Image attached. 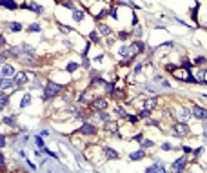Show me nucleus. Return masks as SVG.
<instances>
[{"instance_id": "1", "label": "nucleus", "mask_w": 207, "mask_h": 173, "mask_svg": "<svg viewBox=\"0 0 207 173\" xmlns=\"http://www.w3.org/2000/svg\"><path fill=\"white\" fill-rule=\"evenodd\" d=\"M62 93V86L60 84H55V82H47L46 84V89H44V99H53L55 95Z\"/></svg>"}, {"instance_id": "2", "label": "nucleus", "mask_w": 207, "mask_h": 173, "mask_svg": "<svg viewBox=\"0 0 207 173\" xmlns=\"http://www.w3.org/2000/svg\"><path fill=\"white\" fill-rule=\"evenodd\" d=\"M191 115L195 117V119H198V120H205L207 119V109L200 108V106H193L191 108Z\"/></svg>"}, {"instance_id": "3", "label": "nucleus", "mask_w": 207, "mask_h": 173, "mask_svg": "<svg viewBox=\"0 0 207 173\" xmlns=\"http://www.w3.org/2000/svg\"><path fill=\"white\" fill-rule=\"evenodd\" d=\"M175 131H176V135H180V137L189 135V128H187V124H184V122H178L175 126Z\"/></svg>"}, {"instance_id": "4", "label": "nucleus", "mask_w": 207, "mask_h": 173, "mask_svg": "<svg viewBox=\"0 0 207 173\" xmlns=\"http://www.w3.org/2000/svg\"><path fill=\"white\" fill-rule=\"evenodd\" d=\"M185 166H187V157H180L178 160H175V164H173V170H175V171H182Z\"/></svg>"}, {"instance_id": "5", "label": "nucleus", "mask_w": 207, "mask_h": 173, "mask_svg": "<svg viewBox=\"0 0 207 173\" xmlns=\"http://www.w3.org/2000/svg\"><path fill=\"white\" fill-rule=\"evenodd\" d=\"M187 75H191L187 67H184V69H176V71H175V77H176L178 80H184V82L187 80Z\"/></svg>"}, {"instance_id": "6", "label": "nucleus", "mask_w": 207, "mask_h": 173, "mask_svg": "<svg viewBox=\"0 0 207 173\" xmlns=\"http://www.w3.org/2000/svg\"><path fill=\"white\" fill-rule=\"evenodd\" d=\"M147 173H155V171H160V173H164L165 171V166L162 164V162H155L153 166H149V168L146 170Z\"/></svg>"}, {"instance_id": "7", "label": "nucleus", "mask_w": 207, "mask_h": 173, "mask_svg": "<svg viewBox=\"0 0 207 173\" xmlns=\"http://www.w3.org/2000/svg\"><path fill=\"white\" fill-rule=\"evenodd\" d=\"M2 77H6V79H11V77H15V69H13V66L6 64V66L2 67Z\"/></svg>"}, {"instance_id": "8", "label": "nucleus", "mask_w": 207, "mask_h": 173, "mask_svg": "<svg viewBox=\"0 0 207 173\" xmlns=\"http://www.w3.org/2000/svg\"><path fill=\"white\" fill-rule=\"evenodd\" d=\"M80 133H84V135H95L96 133V128L91 126V124H84V126L80 128Z\"/></svg>"}, {"instance_id": "9", "label": "nucleus", "mask_w": 207, "mask_h": 173, "mask_svg": "<svg viewBox=\"0 0 207 173\" xmlns=\"http://www.w3.org/2000/svg\"><path fill=\"white\" fill-rule=\"evenodd\" d=\"M93 108L98 109V111H102V109L107 108V100H106V99H96V100L93 102Z\"/></svg>"}, {"instance_id": "10", "label": "nucleus", "mask_w": 207, "mask_h": 173, "mask_svg": "<svg viewBox=\"0 0 207 173\" xmlns=\"http://www.w3.org/2000/svg\"><path fill=\"white\" fill-rule=\"evenodd\" d=\"M146 49V46H144L142 42H135V44H131V55H136V53H140Z\"/></svg>"}, {"instance_id": "11", "label": "nucleus", "mask_w": 207, "mask_h": 173, "mask_svg": "<svg viewBox=\"0 0 207 173\" xmlns=\"http://www.w3.org/2000/svg\"><path fill=\"white\" fill-rule=\"evenodd\" d=\"M0 6L2 8H8V9H17L18 4H15L13 0H0Z\"/></svg>"}, {"instance_id": "12", "label": "nucleus", "mask_w": 207, "mask_h": 173, "mask_svg": "<svg viewBox=\"0 0 207 173\" xmlns=\"http://www.w3.org/2000/svg\"><path fill=\"white\" fill-rule=\"evenodd\" d=\"M0 84H2V89H11L13 86L17 84L15 80H9V79H6V77H2V82H0Z\"/></svg>"}, {"instance_id": "13", "label": "nucleus", "mask_w": 207, "mask_h": 173, "mask_svg": "<svg viewBox=\"0 0 207 173\" xmlns=\"http://www.w3.org/2000/svg\"><path fill=\"white\" fill-rule=\"evenodd\" d=\"M178 113H180V119H182V120H187L189 117H191V109H185V108H180V109H178Z\"/></svg>"}, {"instance_id": "14", "label": "nucleus", "mask_w": 207, "mask_h": 173, "mask_svg": "<svg viewBox=\"0 0 207 173\" xmlns=\"http://www.w3.org/2000/svg\"><path fill=\"white\" fill-rule=\"evenodd\" d=\"M155 106H156V99H149V100H146V104H144V109H149V111H153Z\"/></svg>"}, {"instance_id": "15", "label": "nucleus", "mask_w": 207, "mask_h": 173, "mask_svg": "<svg viewBox=\"0 0 207 173\" xmlns=\"http://www.w3.org/2000/svg\"><path fill=\"white\" fill-rule=\"evenodd\" d=\"M104 153H106L107 158H118V153H116L115 149H111V148H104Z\"/></svg>"}, {"instance_id": "16", "label": "nucleus", "mask_w": 207, "mask_h": 173, "mask_svg": "<svg viewBox=\"0 0 207 173\" xmlns=\"http://www.w3.org/2000/svg\"><path fill=\"white\" fill-rule=\"evenodd\" d=\"M118 55H122V57H127V55H131V46H120Z\"/></svg>"}, {"instance_id": "17", "label": "nucleus", "mask_w": 207, "mask_h": 173, "mask_svg": "<svg viewBox=\"0 0 207 173\" xmlns=\"http://www.w3.org/2000/svg\"><path fill=\"white\" fill-rule=\"evenodd\" d=\"M26 80H27V77H26L24 73H18V75H15V82H17L18 86H22V84H24Z\"/></svg>"}, {"instance_id": "18", "label": "nucleus", "mask_w": 207, "mask_h": 173, "mask_svg": "<svg viewBox=\"0 0 207 173\" xmlns=\"http://www.w3.org/2000/svg\"><path fill=\"white\" fill-rule=\"evenodd\" d=\"M131 160H140V158H144V151H135V153L129 155Z\"/></svg>"}, {"instance_id": "19", "label": "nucleus", "mask_w": 207, "mask_h": 173, "mask_svg": "<svg viewBox=\"0 0 207 173\" xmlns=\"http://www.w3.org/2000/svg\"><path fill=\"white\" fill-rule=\"evenodd\" d=\"M29 102H31V95L26 93L24 99H22V104H20V108H27V106H29Z\"/></svg>"}, {"instance_id": "20", "label": "nucleus", "mask_w": 207, "mask_h": 173, "mask_svg": "<svg viewBox=\"0 0 207 173\" xmlns=\"http://www.w3.org/2000/svg\"><path fill=\"white\" fill-rule=\"evenodd\" d=\"M24 8L31 9V11H37V13H40V11H42V8H40V6H37V4H24Z\"/></svg>"}, {"instance_id": "21", "label": "nucleus", "mask_w": 207, "mask_h": 173, "mask_svg": "<svg viewBox=\"0 0 207 173\" xmlns=\"http://www.w3.org/2000/svg\"><path fill=\"white\" fill-rule=\"evenodd\" d=\"M73 18L77 20V22H80V20H84V13H82V11H77V9H73Z\"/></svg>"}, {"instance_id": "22", "label": "nucleus", "mask_w": 207, "mask_h": 173, "mask_svg": "<svg viewBox=\"0 0 207 173\" xmlns=\"http://www.w3.org/2000/svg\"><path fill=\"white\" fill-rule=\"evenodd\" d=\"M98 31H100L102 35H109V33H111V27H109V26H104V24H100V26H98Z\"/></svg>"}, {"instance_id": "23", "label": "nucleus", "mask_w": 207, "mask_h": 173, "mask_svg": "<svg viewBox=\"0 0 207 173\" xmlns=\"http://www.w3.org/2000/svg\"><path fill=\"white\" fill-rule=\"evenodd\" d=\"M8 104H9V97L2 93V97H0V106H2V108H6Z\"/></svg>"}, {"instance_id": "24", "label": "nucleus", "mask_w": 207, "mask_h": 173, "mask_svg": "<svg viewBox=\"0 0 207 173\" xmlns=\"http://www.w3.org/2000/svg\"><path fill=\"white\" fill-rule=\"evenodd\" d=\"M9 29H11V31H15V33H18L20 29H22V26H20L18 22H11V24H9Z\"/></svg>"}, {"instance_id": "25", "label": "nucleus", "mask_w": 207, "mask_h": 173, "mask_svg": "<svg viewBox=\"0 0 207 173\" xmlns=\"http://www.w3.org/2000/svg\"><path fill=\"white\" fill-rule=\"evenodd\" d=\"M198 80L200 82H207V69H202V71L198 73Z\"/></svg>"}, {"instance_id": "26", "label": "nucleus", "mask_w": 207, "mask_h": 173, "mask_svg": "<svg viewBox=\"0 0 207 173\" xmlns=\"http://www.w3.org/2000/svg\"><path fill=\"white\" fill-rule=\"evenodd\" d=\"M2 120H4V124H8V126H15V124H17L15 122V117H4Z\"/></svg>"}, {"instance_id": "27", "label": "nucleus", "mask_w": 207, "mask_h": 173, "mask_svg": "<svg viewBox=\"0 0 207 173\" xmlns=\"http://www.w3.org/2000/svg\"><path fill=\"white\" fill-rule=\"evenodd\" d=\"M58 29L64 33V35H67V33H71V27L69 26H64V24H58Z\"/></svg>"}, {"instance_id": "28", "label": "nucleus", "mask_w": 207, "mask_h": 173, "mask_svg": "<svg viewBox=\"0 0 207 173\" xmlns=\"http://www.w3.org/2000/svg\"><path fill=\"white\" fill-rule=\"evenodd\" d=\"M27 31H29V33H38L40 31V26L38 24H31L29 27H27Z\"/></svg>"}, {"instance_id": "29", "label": "nucleus", "mask_w": 207, "mask_h": 173, "mask_svg": "<svg viewBox=\"0 0 207 173\" xmlns=\"http://www.w3.org/2000/svg\"><path fill=\"white\" fill-rule=\"evenodd\" d=\"M104 89H106L107 93H113V91H115V86L111 84V82H106V86H104Z\"/></svg>"}, {"instance_id": "30", "label": "nucleus", "mask_w": 207, "mask_h": 173, "mask_svg": "<svg viewBox=\"0 0 207 173\" xmlns=\"http://www.w3.org/2000/svg\"><path fill=\"white\" fill-rule=\"evenodd\" d=\"M153 146H155V142H153V140H144V142H142V148H144V149L153 148Z\"/></svg>"}, {"instance_id": "31", "label": "nucleus", "mask_w": 207, "mask_h": 173, "mask_svg": "<svg viewBox=\"0 0 207 173\" xmlns=\"http://www.w3.org/2000/svg\"><path fill=\"white\" fill-rule=\"evenodd\" d=\"M116 115H118V117H122V119H127V115H126V111H124V108H116Z\"/></svg>"}, {"instance_id": "32", "label": "nucleus", "mask_w": 207, "mask_h": 173, "mask_svg": "<svg viewBox=\"0 0 207 173\" xmlns=\"http://www.w3.org/2000/svg\"><path fill=\"white\" fill-rule=\"evenodd\" d=\"M89 99H91V97H89V93H84V95L80 97V100H78V102H80V104H86Z\"/></svg>"}, {"instance_id": "33", "label": "nucleus", "mask_w": 207, "mask_h": 173, "mask_svg": "<svg viewBox=\"0 0 207 173\" xmlns=\"http://www.w3.org/2000/svg\"><path fill=\"white\" fill-rule=\"evenodd\" d=\"M77 67H78L77 62H69V64H67V71H75Z\"/></svg>"}, {"instance_id": "34", "label": "nucleus", "mask_w": 207, "mask_h": 173, "mask_svg": "<svg viewBox=\"0 0 207 173\" xmlns=\"http://www.w3.org/2000/svg\"><path fill=\"white\" fill-rule=\"evenodd\" d=\"M133 35H135V37H142V27H140V26H135Z\"/></svg>"}, {"instance_id": "35", "label": "nucleus", "mask_w": 207, "mask_h": 173, "mask_svg": "<svg viewBox=\"0 0 207 173\" xmlns=\"http://www.w3.org/2000/svg\"><path fill=\"white\" fill-rule=\"evenodd\" d=\"M98 117H100V119H102L104 122H109V115H107V113H104V111H100V113H98Z\"/></svg>"}, {"instance_id": "36", "label": "nucleus", "mask_w": 207, "mask_h": 173, "mask_svg": "<svg viewBox=\"0 0 207 173\" xmlns=\"http://www.w3.org/2000/svg\"><path fill=\"white\" fill-rule=\"evenodd\" d=\"M89 38H91L93 42H98V35H96L95 31H91V33H89Z\"/></svg>"}, {"instance_id": "37", "label": "nucleus", "mask_w": 207, "mask_h": 173, "mask_svg": "<svg viewBox=\"0 0 207 173\" xmlns=\"http://www.w3.org/2000/svg\"><path fill=\"white\" fill-rule=\"evenodd\" d=\"M149 113H151L149 109H144V111H142L140 115H138V117H140V119H147V117H149Z\"/></svg>"}, {"instance_id": "38", "label": "nucleus", "mask_w": 207, "mask_h": 173, "mask_svg": "<svg viewBox=\"0 0 207 173\" xmlns=\"http://www.w3.org/2000/svg\"><path fill=\"white\" fill-rule=\"evenodd\" d=\"M138 119H140L138 115H127V120H129V122H136Z\"/></svg>"}, {"instance_id": "39", "label": "nucleus", "mask_w": 207, "mask_h": 173, "mask_svg": "<svg viewBox=\"0 0 207 173\" xmlns=\"http://www.w3.org/2000/svg\"><path fill=\"white\" fill-rule=\"evenodd\" d=\"M22 51H26V53H31V51H33V46H29V44H24Z\"/></svg>"}, {"instance_id": "40", "label": "nucleus", "mask_w": 207, "mask_h": 173, "mask_svg": "<svg viewBox=\"0 0 207 173\" xmlns=\"http://www.w3.org/2000/svg\"><path fill=\"white\" fill-rule=\"evenodd\" d=\"M34 142H37L38 148H44V142H42V138H40V137H34Z\"/></svg>"}, {"instance_id": "41", "label": "nucleus", "mask_w": 207, "mask_h": 173, "mask_svg": "<svg viewBox=\"0 0 207 173\" xmlns=\"http://www.w3.org/2000/svg\"><path fill=\"white\" fill-rule=\"evenodd\" d=\"M162 149L164 151H169V149H173V146H171L169 142H165V144H162Z\"/></svg>"}, {"instance_id": "42", "label": "nucleus", "mask_w": 207, "mask_h": 173, "mask_svg": "<svg viewBox=\"0 0 207 173\" xmlns=\"http://www.w3.org/2000/svg\"><path fill=\"white\" fill-rule=\"evenodd\" d=\"M195 62H196V64H205V62H207V58H205V57H198Z\"/></svg>"}, {"instance_id": "43", "label": "nucleus", "mask_w": 207, "mask_h": 173, "mask_svg": "<svg viewBox=\"0 0 207 173\" xmlns=\"http://www.w3.org/2000/svg\"><path fill=\"white\" fill-rule=\"evenodd\" d=\"M129 37V33H126V31H122V33H118V38H122V40H126Z\"/></svg>"}, {"instance_id": "44", "label": "nucleus", "mask_w": 207, "mask_h": 173, "mask_svg": "<svg viewBox=\"0 0 207 173\" xmlns=\"http://www.w3.org/2000/svg\"><path fill=\"white\" fill-rule=\"evenodd\" d=\"M107 13H109L107 9H104V11H100V13H98V17H96V18H104V17H107Z\"/></svg>"}, {"instance_id": "45", "label": "nucleus", "mask_w": 207, "mask_h": 173, "mask_svg": "<svg viewBox=\"0 0 207 173\" xmlns=\"http://www.w3.org/2000/svg\"><path fill=\"white\" fill-rule=\"evenodd\" d=\"M182 66H184V67H187V69H189V67L193 66V62H191V60H184V62H182Z\"/></svg>"}, {"instance_id": "46", "label": "nucleus", "mask_w": 207, "mask_h": 173, "mask_svg": "<svg viewBox=\"0 0 207 173\" xmlns=\"http://www.w3.org/2000/svg\"><path fill=\"white\" fill-rule=\"evenodd\" d=\"M142 71V64H136V67H135V71H133V75H138Z\"/></svg>"}, {"instance_id": "47", "label": "nucleus", "mask_w": 207, "mask_h": 173, "mask_svg": "<svg viewBox=\"0 0 207 173\" xmlns=\"http://www.w3.org/2000/svg\"><path fill=\"white\" fill-rule=\"evenodd\" d=\"M113 95L116 97V99H122V97H124V91H113Z\"/></svg>"}, {"instance_id": "48", "label": "nucleus", "mask_w": 207, "mask_h": 173, "mask_svg": "<svg viewBox=\"0 0 207 173\" xmlns=\"http://www.w3.org/2000/svg\"><path fill=\"white\" fill-rule=\"evenodd\" d=\"M107 129H111V131H116V126H115L113 122H109V124H107Z\"/></svg>"}, {"instance_id": "49", "label": "nucleus", "mask_w": 207, "mask_h": 173, "mask_svg": "<svg viewBox=\"0 0 207 173\" xmlns=\"http://www.w3.org/2000/svg\"><path fill=\"white\" fill-rule=\"evenodd\" d=\"M62 4H64L66 8H69V9H73V4H71V2H67V0H64V2H62Z\"/></svg>"}, {"instance_id": "50", "label": "nucleus", "mask_w": 207, "mask_h": 173, "mask_svg": "<svg viewBox=\"0 0 207 173\" xmlns=\"http://www.w3.org/2000/svg\"><path fill=\"white\" fill-rule=\"evenodd\" d=\"M0 146H2V148L6 146V137H4V135H2V137H0Z\"/></svg>"}, {"instance_id": "51", "label": "nucleus", "mask_w": 207, "mask_h": 173, "mask_svg": "<svg viewBox=\"0 0 207 173\" xmlns=\"http://www.w3.org/2000/svg\"><path fill=\"white\" fill-rule=\"evenodd\" d=\"M182 149L185 151V153H191V148H189V146H182Z\"/></svg>"}, {"instance_id": "52", "label": "nucleus", "mask_w": 207, "mask_h": 173, "mask_svg": "<svg viewBox=\"0 0 207 173\" xmlns=\"http://www.w3.org/2000/svg\"><path fill=\"white\" fill-rule=\"evenodd\" d=\"M133 138H135V140H142V133H138V135H135Z\"/></svg>"}, {"instance_id": "53", "label": "nucleus", "mask_w": 207, "mask_h": 173, "mask_svg": "<svg viewBox=\"0 0 207 173\" xmlns=\"http://www.w3.org/2000/svg\"><path fill=\"white\" fill-rule=\"evenodd\" d=\"M204 131H205V135H207V122H205V126H204Z\"/></svg>"}]
</instances>
